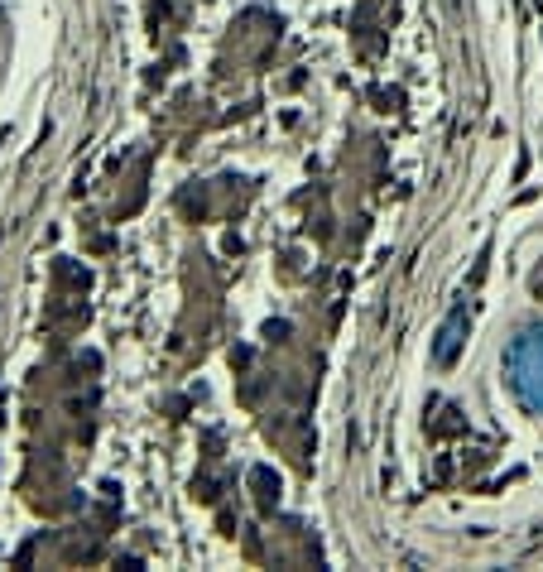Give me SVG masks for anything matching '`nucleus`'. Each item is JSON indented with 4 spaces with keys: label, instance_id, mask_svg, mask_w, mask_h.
<instances>
[{
    "label": "nucleus",
    "instance_id": "obj_1",
    "mask_svg": "<svg viewBox=\"0 0 543 572\" xmlns=\"http://www.w3.org/2000/svg\"><path fill=\"white\" fill-rule=\"evenodd\" d=\"M457 327H461V313H452V323H447L442 342H438V361H442V366H447V361L457 356Z\"/></svg>",
    "mask_w": 543,
    "mask_h": 572
}]
</instances>
